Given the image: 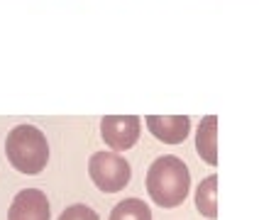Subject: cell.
<instances>
[{
    "label": "cell",
    "instance_id": "obj_3",
    "mask_svg": "<svg viewBox=\"0 0 259 220\" xmlns=\"http://www.w3.org/2000/svg\"><path fill=\"white\" fill-rule=\"evenodd\" d=\"M88 174L103 193H117L130 184L132 169L130 161L122 159L117 152H96L88 161Z\"/></svg>",
    "mask_w": 259,
    "mask_h": 220
},
{
    "label": "cell",
    "instance_id": "obj_6",
    "mask_svg": "<svg viewBox=\"0 0 259 220\" xmlns=\"http://www.w3.org/2000/svg\"><path fill=\"white\" fill-rule=\"evenodd\" d=\"M149 132L164 145H181L191 135V117L188 115H147L144 117Z\"/></svg>",
    "mask_w": 259,
    "mask_h": 220
},
{
    "label": "cell",
    "instance_id": "obj_5",
    "mask_svg": "<svg viewBox=\"0 0 259 220\" xmlns=\"http://www.w3.org/2000/svg\"><path fill=\"white\" fill-rule=\"evenodd\" d=\"M8 220H52L49 213V198L39 189L20 191L10 203Z\"/></svg>",
    "mask_w": 259,
    "mask_h": 220
},
{
    "label": "cell",
    "instance_id": "obj_10",
    "mask_svg": "<svg viewBox=\"0 0 259 220\" xmlns=\"http://www.w3.org/2000/svg\"><path fill=\"white\" fill-rule=\"evenodd\" d=\"M59 220H101V218H98V213H96L93 208H88V205H83V203H76V205H69V208L59 215Z\"/></svg>",
    "mask_w": 259,
    "mask_h": 220
},
{
    "label": "cell",
    "instance_id": "obj_1",
    "mask_svg": "<svg viewBox=\"0 0 259 220\" xmlns=\"http://www.w3.org/2000/svg\"><path fill=\"white\" fill-rule=\"evenodd\" d=\"M191 191V171L186 161L164 154L152 161L147 171V193L159 208H179Z\"/></svg>",
    "mask_w": 259,
    "mask_h": 220
},
{
    "label": "cell",
    "instance_id": "obj_8",
    "mask_svg": "<svg viewBox=\"0 0 259 220\" xmlns=\"http://www.w3.org/2000/svg\"><path fill=\"white\" fill-rule=\"evenodd\" d=\"M196 208L203 218H218V176H205L196 189Z\"/></svg>",
    "mask_w": 259,
    "mask_h": 220
},
{
    "label": "cell",
    "instance_id": "obj_4",
    "mask_svg": "<svg viewBox=\"0 0 259 220\" xmlns=\"http://www.w3.org/2000/svg\"><path fill=\"white\" fill-rule=\"evenodd\" d=\"M142 120L137 115H105L101 120V137L113 152L132 149L140 140Z\"/></svg>",
    "mask_w": 259,
    "mask_h": 220
},
{
    "label": "cell",
    "instance_id": "obj_2",
    "mask_svg": "<svg viewBox=\"0 0 259 220\" xmlns=\"http://www.w3.org/2000/svg\"><path fill=\"white\" fill-rule=\"evenodd\" d=\"M5 154L20 174H39L49 161V142L34 125H17L5 140Z\"/></svg>",
    "mask_w": 259,
    "mask_h": 220
},
{
    "label": "cell",
    "instance_id": "obj_9",
    "mask_svg": "<svg viewBox=\"0 0 259 220\" xmlns=\"http://www.w3.org/2000/svg\"><path fill=\"white\" fill-rule=\"evenodd\" d=\"M108 220H152V208L140 198H125L113 208Z\"/></svg>",
    "mask_w": 259,
    "mask_h": 220
},
{
    "label": "cell",
    "instance_id": "obj_7",
    "mask_svg": "<svg viewBox=\"0 0 259 220\" xmlns=\"http://www.w3.org/2000/svg\"><path fill=\"white\" fill-rule=\"evenodd\" d=\"M196 152L208 166H218V117L205 115L196 130Z\"/></svg>",
    "mask_w": 259,
    "mask_h": 220
}]
</instances>
